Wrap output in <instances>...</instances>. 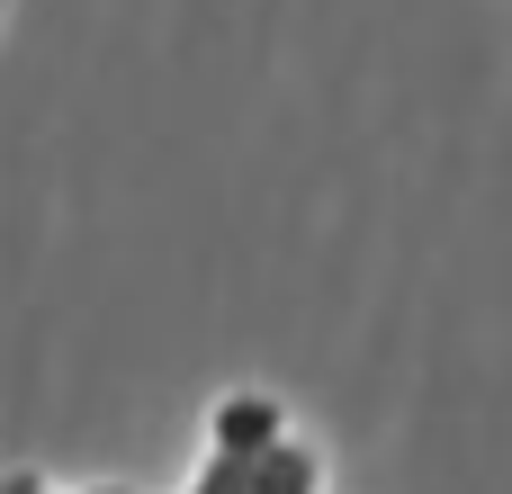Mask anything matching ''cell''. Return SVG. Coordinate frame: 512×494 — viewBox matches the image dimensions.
Masks as SVG:
<instances>
[{
	"mask_svg": "<svg viewBox=\"0 0 512 494\" xmlns=\"http://www.w3.org/2000/svg\"><path fill=\"white\" fill-rule=\"evenodd\" d=\"M180 494H333V468H324V441L297 423L288 396L225 387L207 405L198 468L180 477Z\"/></svg>",
	"mask_w": 512,
	"mask_h": 494,
	"instance_id": "obj_1",
	"label": "cell"
},
{
	"mask_svg": "<svg viewBox=\"0 0 512 494\" xmlns=\"http://www.w3.org/2000/svg\"><path fill=\"white\" fill-rule=\"evenodd\" d=\"M0 494H135V486H117V477H90V486H63V477H45V468H0Z\"/></svg>",
	"mask_w": 512,
	"mask_h": 494,
	"instance_id": "obj_2",
	"label": "cell"
}]
</instances>
